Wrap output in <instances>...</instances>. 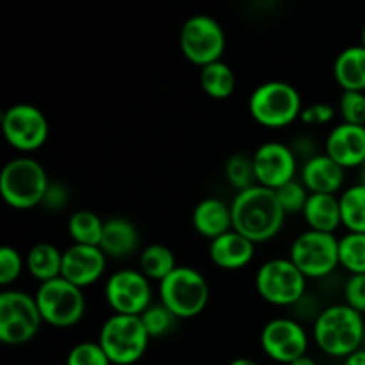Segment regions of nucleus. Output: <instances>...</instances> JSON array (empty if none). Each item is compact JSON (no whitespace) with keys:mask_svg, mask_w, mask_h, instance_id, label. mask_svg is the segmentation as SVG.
I'll return each mask as SVG.
<instances>
[{"mask_svg":"<svg viewBox=\"0 0 365 365\" xmlns=\"http://www.w3.org/2000/svg\"><path fill=\"white\" fill-rule=\"evenodd\" d=\"M230 209L234 230L255 245L273 239L282 230L287 216L278 202L277 192L259 184L237 192Z\"/></svg>","mask_w":365,"mask_h":365,"instance_id":"nucleus-1","label":"nucleus"},{"mask_svg":"<svg viewBox=\"0 0 365 365\" xmlns=\"http://www.w3.org/2000/svg\"><path fill=\"white\" fill-rule=\"evenodd\" d=\"M364 339V316L346 303L327 307L314 321V341L330 356L346 359L360 349Z\"/></svg>","mask_w":365,"mask_h":365,"instance_id":"nucleus-2","label":"nucleus"},{"mask_svg":"<svg viewBox=\"0 0 365 365\" xmlns=\"http://www.w3.org/2000/svg\"><path fill=\"white\" fill-rule=\"evenodd\" d=\"M50 180L41 163L32 157H14L0 171V195L18 210L43 203Z\"/></svg>","mask_w":365,"mask_h":365,"instance_id":"nucleus-3","label":"nucleus"},{"mask_svg":"<svg viewBox=\"0 0 365 365\" xmlns=\"http://www.w3.org/2000/svg\"><path fill=\"white\" fill-rule=\"evenodd\" d=\"M248 110L264 127H287L302 116V95L285 81H267L257 86L248 100Z\"/></svg>","mask_w":365,"mask_h":365,"instance_id":"nucleus-4","label":"nucleus"},{"mask_svg":"<svg viewBox=\"0 0 365 365\" xmlns=\"http://www.w3.org/2000/svg\"><path fill=\"white\" fill-rule=\"evenodd\" d=\"M150 335L139 316L113 314L100 328L98 344L113 365H132L145 356Z\"/></svg>","mask_w":365,"mask_h":365,"instance_id":"nucleus-5","label":"nucleus"},{"mask_svg":"<svg viewBox=\"0 0 365 365\" xmlns=\"http://www.w3.org/2000/svg\"><path fill=\"white\" fill-rule=\"evenodd\" d=\"M210 289L198 269L178 266L159 284V298L177 319H192L205 310Z\"/></svg>","mask_w":365,"mask_h":365,"instance_id":"nucleus-6","label":"nucleus"},{"mask_svg":"<svg viewBox=\"0 0 365 365\" xmlns=\"http://www.w3.org/2000/svg\"><path fill=\"white\" fill-rule=\"evenodd\" d=\"M43 323L36 296L16 289L0 292V341L21 346L36 337Z\"/></svg>","mask_w":365,"mask_h":365,"instance_id":"nucleus-7","label":"nucleus"},{"mask_svg":"<svg viewBox=\"0 0 365 365\" xmlns=\"http://www.w3.org/2000/svg\"><path fill=\"white\" fill-rule=\"evenodd\" d=\"M259 294L277 307L298 305L305 298L307 277L292 264L291 259L277 257L259 267L255 274Z\"/></svg>","mask_w":365,"mask_h":365,"instance_id":"nucleus-8","label":"nucleus"},{"mask_svg":"<svg viewBox=\"0 0 365 365\" xmlns=\"http://www.w3.org/2000/svg\"><path fill=\"white\" fill-rule=\"evenodd\" d=\"M178 45L187 61L203 68L221 61L227 48V36L220 21L210 14H192L182 24Z\"/></svg>","mask_w":365,"mask_h":365,"instance_id":"nucleus-9","label":"nucleus"},{"mask_svg":"<svg viewBox=\"0 0 365 365\" xmlns=\"http://www.w3.org/2000/svg\"><path fill=\"white\" fill-rule=\"evenodd\" d=\"M39 312L45 323L57 328L75 327L84 317L86 298L81 287L59 277L45 282L36 291Z\"/></svg>","mask_w":365,"mask_h":365,"instance_id":"nucleus-10","label":"nucleus"},{"mask_svg":"<svg viewBox=\"0 0 365 365\" xmlns=\"http://www.w3.org/2000/svg\"><path fill=\"white\" fill-rule=\"evenodd\" d=\"M289 259L307 278H324L339 264V239L335 234L309 228L292 241Z\"/></svg>","mask_w":365,"mask_h":365,"instance_id":"nucleus-11","label":"nucleus"},{"mask_svg":"<svg viewBox=\"0 0 365 365\" xmlns=\"http://www.w3.org/2000/svg\"><path fill=\"white\" fill-rule=\"evenodd\" d=\"M2 132L13 148L31 153L45 145L50 127L41 109L32 103L20 102L2 114Z\"/></svg>","mask_w":365,"mask_h":365,"instance_id":"nucleus-12","label":"nucleus"},{"mask_svg":"<svg viewBox=\"0 0 365 365\" xmlns=\"http://www.w3.org/2000/svg\"><path fill=\"white\" fill-rule=\"evenodd\" d=\"M106 299L114 314L141 316L152 305V285L141 269L123 267L107 280Z\"/></svg>","mask_w":365,"mask_h":365,"instance_id":"nucleus-13","label":"nucleus"},{"mask_svg":"<svg viewBox=\"0 0 365 365\" xmlns=\"http://www.w3.org/2000/svg\"><path fill=\"white\" fill-rule=\"evenodd\" d=\"M260 346L271 360L289 365L307 355L309 335L298 321L274 317L264 324L260 331Z\"/></svg>","mask_w":365,"mask_h":365,"instance_id":"nucleus-14","label":"nucleus"},{"mask_svg":"<svg viewBox=\"0 0 365 365\" xmlns=\"http://www.w3.org/2000/svg\"><path fill=\"white\" fill-rule=\"evenodd\" d=\"M253 168L257 184L274 191L294 180L298 157L285 143L266 141L253 152Z\"/></svg>","mask_w":365,"mask_h":365,"instance_id":"nucleus-15","label":"nucleus"},{"mask_svg":"<svg viewBox=\"0 0 365 365\" xmlns=\"http://www.w3.org/2000/svg\"><path fill=\"white\" fill-rule=\"evenodd\" d=\"M107 267V255L100 246L71 245L63 252V271L61 277L66 278L77 287L84 289L95 284Z\"/></svg>","mask_w":365,"mask_h":365,"instance_id":"nucleus-16","label":"nucleus"},{"mask_svg":"<svg viewBox=\"0 0 365 365\" xmlns=\"http://www.w3.org/2000/svg\"><path fill=\"white\" fill-rule=\"evenodd\" d=\"M327 155L344 170L360 168L365 163V127L362 125L339 123L327 135Z\"/></svg>","mask_w":365,"mask_h":365,"instance_id":"nucleus-17","label":"nucleus"},{"mask_svg":"<svg viewBox=\"0 0 365 365\" xmlns=\"http://www.w3.org/2000/svg\"><path fill=\"white\" fill-rule=\"evenodd\" d=\"M346 170L327 153H317L303 163L302 182L309 192L335 195L344 185Z\"/></svg>","mask_w":365,"mask_h":365,"instance_id":"nucleus-18","label":"nucleus"},{"mask_svg":"<svg viewBox=\"0 0 365 365\" xmlns=\"http://www.w3.org/2000/svg\"><path fill=\"white\" fill-rule=\"evenodd\" d=\"M209 257L223 269H241L255 257V242L239 232L230 230L210 241Z\"/></svg>","mask_w":365,"mask_h":365,"instance_id":"nucleus-19","label":"nucleus"},{"mask_svg":"<svg viewBox=\"0 0 365 365\" xmlns=\"http://www.w3.org/2000/svg\"><path fill=\"white\" fill-rule=\"evenodd\" d=\"M192 227L200 235L210 239V241L234 230L230 205L223 200L212 198V196L200 200L192 210Z\"/></svg>","mask_w":365,"mask_h":365,"instance_id":"nucleus-20","label":"nucleus"},{"mask_svg":"<svg viewBox=\"0 0 365 365\" xmlns=\"http://www.w3.org/2000/svg\"><path fill=\"white\" fill-rule=\"evenodd\" d=\"M139 242H141L139 230L130 220L120 216L106 220L100 248L107 257L125 259L139 248Z\"/></svg>","mask_w":365,"mask_h":365,"instance_id":"nucleus-21","label":"nucleus"},{"mask_svg":"<svg viewBox=\"0 0 365 365\" xmlns=\"http://www.w3.org/2000/svg\"><path fill=\"white\" fill-rule=\"evenodd\" d=\"M334 77L342 91H365V48L360 43L335 57Z\"/></svg>","mask_w":365,"mask_h":365,"instance_id":"nucleus-22","label":"nucleus"},{"mask_svg":"<svg viewBox=\"0 0 365 365\" xmlns=\"http://www.w3.org/2000/svg\"><path fill=\"white\" fill-rule=\"evenodd\" d=\"M303 216L312 230L334 234L342 225L339 196L310 192L305 209H303Z\"/></svg>","mask_w":365,"mask_h":365,"instance_id":"nucleus-23","label":"nucleus"},{"mask_svg":"<svg viewBox=\"0 0 365 365\" xmlns=\"http://www.w3.org/2000/svg\"><path fill=\"white\" fill-rule=\"evenodd\" d=\"M25 264H27L29 273L36 280L45 284V282L61 277V271H63V252L48 241L36 242L29 250L27 257H25Z\"/></svg>","mask_w":365,"mask_h":365,"instance_id":"nucleus-24","label":"nucleus"},{"mask_svg":"<svg viewBox=\"0 0 365 365\" xmlns=\"http://www.w3.org/2000/svg\"><path fill=\"white\" fill-rule=\"evenodd\" d=\"M177 259L170 246L163 242H152L145 246L139 257V269L148 280H164L177 269Z\"/></svg>","mask_w":365,"mask_h":365,"instance_id":"nucleus-25","label":"nucleus"},{"mask_svg":"<svg viewBox=\"0 0 365 365\" xmlns=\"http://www.w3.org/2000/svg\"><path fill=\"white\" fill-rule=\"evenodd\" d=\"M200 86L210 98H228L235 89V73L225 61H216L200 70Z\"/></svg>","mask_w":365,"mask_h":365,"instance_id":"nucleus-26","label":"nucleus"},{"mask_svg":"<svg viewBox=\"0 0 365 365\" xmlns=\"http://www.w3.org/2000/svg\"><path fill=\"white\" fill-rule=\"evenodd\" d=\"M106 221L93 210H75L68 220V234L75 245L100 246Z\"/></svg>","mask_w":365,"mask_h":365,"instance_id":"nucleus-27","label":"nucleus"},{"mask_svg":"<svg viewBox=\"0 0 365 365\" xmlns=\"http://www.w3.org/2000/svg\"><path fill=\"white\" fill-rule=\"evenodd\" d=\"M342 225L348 232L365 234V185H349L339 196Z\"/></svg>","mask_w":365,"mask_h":365,"instance_id":"nucleus-28","label":"nucleus"},{"mask_svg":"<svg viewBox=\"0 0 365 365\" xmlns=\"http://www.w3.org/2000/svg\"><path fill=\"white\" fill-rule=\"evenodd\" d=\"M339 264L349 274H365V234L348 232L339 239Z\"/></svg>","mask_w":365,"mask_h":365,"instance_id":"nucleus-29","label":"nucleus"},{"mask_svg":"<svg viewBox=\"0 0 365 365\" xmlns=\"http://www.w3.org/2000/svg\"><path fill=\"white\" fill-rule=\"evenodd\" d=\"M225 177L228 184L237 192L250 189L257 184L255 168H253V155L245 152H237L230 155L225 163Z\"/></svg>","mask_w":365,"mask_h":365,"instance_id":"nucleus-30","label":"nucleus"},{"mask_svg":"<svg viewBox=\"0 0 365 365\" xmlns=\"http://www.w3.org/2000/svg\"><path fill=\"white\" fill-rule=\"evenodd\" d=\"M141 321L145 324L146 331H148L150 339L152 337H163V335L170 334L173 330L177 317L175 314L168 309L163 303H152L145 312L141 314Z\"/></svg>","mask_w":365,"mask_h":365,"instance_id":"nucleus-31","label":"nucleus"},{"mask_svg":"<svg viewBox=\"0 0 365 365\" xmlns=\"http://www.w3.org/2000/svg\"><path fill=\"white\" fill-rule=\"evenodd\" d=\"M274 192H277V198L285 214L303 212V209L307 205V200L310 196L309 189L303 185L302 180H296V178L287 182L285 185H282V187L274 189Z\"/></svg>","mask_w":365,"mask_h":365,"instance_id":"nucleus-32","label":"nucleus"},{"mask_svg":"<svg viewBox=\"0 0 365 365\" xmlns=\"http://www.w3.org/2000/svg\"><path fill=\"white\" fill-rule=\"evenodd\" d=\"M66 365H113L98 342L84 341L75 344L66 356Z\"/></svg>","mask_w":365,"mask_h":365,"instance_id":"nucleus-33","label":"nucleus"},{"mask_svg":"<svg viewBox=\"0 0 365 365\" xmlns=\"http://www.w3.org/2000/svg\"><path fill=\"white\" fill-rule=\"evenodd\" d=\"M339 114L342 116V123L365 127V91H342Z\"/></svg>","mask_w":365,"mask_h":365,"instance_id":"nucleus-34","label":"nucleus"},{"mask_svg":"<svg viewBox=\"0 0 365 365\" xmlns=\"http://www.w3.org/2000/svg\"><path fill=\"white\" fill-rule=\"evenodd\" d=\"M24 269V259L13 246L6 245L0 248V284L9 285L16 280Z\"/></svg>","mask_w":365,"mask_h":365,"instance_id":"nucleus-35","label":"nucleus"},{"mask_svg":"<svg viewBox=\"0 0 365 365\" xmlns=\"http://www.w3.org/2000/svg\"><path fill=\"white\" fill-rule=\"evenodd\" d=\"M346 305L356 312H365V274H351L344 285Z\"/></svg>","mask_w":365,"mask_h":365,"instance_id":"nucleus-36","label":"nucleus"},{"mask_svg":"<svg viewBox=\"0 0 365 365\" xmlns=\"http://www.w3.org/2000/svg\"><path fill=\"white\" fill-rule=\"evenodd\" d=\"M335 118V109L334 106L327 102H314L310 106L303 107L302 116L299 120L305 125H312V127H319V125L328 123Z\"/></svg>","mask_w":365,"mask_h":365,"instance_id":"nucleus-37","label":"nucleus"},{"mask_svg":"<svg viewBox=\"0 0 365 365\" xmlns=\"http://www.w3.org/2000/svg\"><path fill=\"white\" fill-rule=\"evenodd\" d=\"M68 203V189L63 184H57V182H50L48 189H46V195L43 198V207H46L48 210H63Z\"/></svg>","mask_w":365,"mask_h":365,"instance_id":"nucleus-38","label":"nucleus"},{"mask_svg":"<svg viewBox=\"0 0 365 365\" xmlns=\"http://www.w3.org/2000/svg\"><path fill=\"white\" fill-rule=\"evenodd\" d=\"M291 148L298 159H303V163H307V160L312 159L314 155L319 153L317 152L316 141H314L312 138H309V135H299V138H296L294 145H292Z\"/></svg>","mask_w":365,"mask_h":365,"instance_id":"nucleus-39","label":"nucleus"},{"mask_svg":"<svg viewBox=\"0 0 365 365\" xmlns=\"http://www.w3.org/2000/svg\"><path fill=\"white\" fill-rule=\"evenodd\" d=\"M344 365H365V349L360 348L344 359Z\"/></svg>","mask_w":365,"mask_h":365,"instance_id":"nucleus-40","label":"nucleus"},{"mask_svg":"<svg viewBox=\"0 0 365 365\" xmlns=\"http://www.w3.org/2000/svg\"><path fill=\"white\" fill-rule=\"evenodd\" d=\"M228 365H259V364H257L255 360L248 359V356H237V359L232 360Z\"/></svg>","mask_w":365,"mask_h":365,"instance_id":"nucleus-41","label":"nucleus"},{"mask_svg":"<svg viewBox=\"0 0 365 365\" xmlns=\"http://www.w3.org/2000/svg\"><path fill=\"white\" fill-rule=\"evenodd\" d=\"M289 365H317V362L314 359H310L309 355H305V356H302V359L294 360V362L289 364Z\"/></svg>","mask_w":365,"mask_h":365,"instance_id":"nucleus-42","label":"nucleus"},{"mask_svg":"<svg viewBox=\"0 0 365 365\" xmlns=\"http://www.w3.org/2000/svg\"><path fill=\"white\" fill-rule=\"evenodd\" d=\"M359 184L365 185V163L359 168Z\"/></svg>","mask_w":365,"mask_h":365,"instance_id":"nucleus-43","label":"nucleus"},{"mask_svg":"<svg viewBox=\"0 0 365 365\" xmlns=\"http://www.w3.org/2000/svg\"><path fill=\"white\" fill-rule=\"evenodd\" d=\"M360 45H362L364 48H365V25H364V29H362V34H360Z\"/></svg>","mask_w":365,"mask_h":365,"instance_id":"nucleus-44","label":"nucleus"}]
</instances>
